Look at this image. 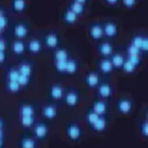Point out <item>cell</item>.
<instances>
[{"mask_svg":"<svg viewBox=\"0 0 148 148\" xmlns=\"http://www.w3.org/2000/svg\"><path fill=\"white\" fill-rule=\"evenodd\" d=\"M65 134L68 140L73 143H77L82 138L83 130L77 123H69L65 127Z\"/></svg>","mask_w":148,"mask_h":148,"instance_id":"1","label":"cell"},{"mask_svg":"<svg viewBox=\"0 0 148 148\" xmlns=\"http://www.w3.org/2000/svg\"><path fill=\"white\" fill-rule=\"evenodd\" d=\"M116 111L123 116L130 114L133 111V102L127 97H121L116 103Z\"/></svg>","mask_w":148,"mask_h":148,"instance_id":"2","label":"cell"},{"mask_svg":"<svg viewBox=\"0 0 148 148\" xmlns=\"http://www.w3.org/2000/svg\"><path fill=\"white\" fill-rule=\"evenodd\" d=\"M33 134L39 141H44L49 137V127L45 121H38L33 126Z\"/></svg>","mask_w":148,"mask_h":148,"instance_id":"3","label":"cell"},{"mask_svg":"<svg viewBox=\"0 0 148 148\" xmlns=\"http://www.w3.org/2000/svg\"><path fill=\"white\" fill-rule=\"evenodd\" d=\"M44 45L47 49L53 51L60 47V37L56 31H51L44 37Z\"/></svg>","mask_w":148,"mask_h":148,"instance_id":"4","label":"cell"},{"mask_svg":"<svg viewBox=\"0 0 148 148\" xmlns=\"http://www.w3.org/2000/svg\"><path fill=\"white\" fill-rule=\"evenodd\" d=\"M63 102L69 108H76L80 103L79 91L73 88H69L67 91H65Z\"/></svg>","mask_w":148,"mask_h":148,"instance_id":"5","label":"cell"},{"mask_svg":"<svg viewBox=\"0 0 148 148\" xmlns=\"http://www.w3.org/2000/svg\"><path fill=\"white\" fill-rule=\"evenodd\" d=\"M88 35L90 39L99 42L104 38V23L102 22H93L88 29Z\"/></svg>","mask_w":148,"mask_h":148,"instance_id":"6","label":"cell"},{"mask_svg":"<svg viewBox=\"0 0 148 148\" xmlns=\"http://www.w3.org/2000/svg\"><path fill=\"white\" fill-rule=\"evenodd\" d=\"M13 36L15 39L25 40L30 35V26L26 22H17L13 26Z\"/></svg>","mask_w":148,"mask_h":148,"instance_id":"7","label":"cell"},{"mask_svg":"<svg viewBox=\"0 0 148 148\" xmlns=\"http://www.w3.org/2000/svg\"><path fill=\"white\" fill-rule=\"evenodd\" d=\"M97 95L101 99L108 100L114 95V87L110 82L101 81V83L97 87Z\"/></svg>","mask_w":148,"mask_h":148,"instance_id":"8","label":"cell"},{"mask_svg":"<svg viewBox=\"0 0 148 148\" xmlns=\"http://www.w3.org/2000/svg\"><path fill=\"white\" fill-rule=\"evenodd\" d=\"M84 84L88 89H97V87L101 83V77L100 74L96 72V71H90L85 75L84 77Z\"/></svg>","mask_w":148,"mask_h":148,"instance_id":"9","label":"cell"},{"mask_svg":"<svg viewBox=\"0 0 148 148\" xmlns=\"http://www.w3.org/2000/svg\"><path fill=\"white\" fill-rule=\"evenodd\" d=\"M49 98L51 99V101L53 102H59L62 101L64 99V95H65V90H64L63 86L59 83H56L52 84L49 88Z\"/></svg>","mask_w":148,"mask_h":148,"instance_id":"10","label":"cell"},{"mask_svg":"<svg viewBox=\"0 0 148 148\" xmlns=\"http://www.w3.org/2000/svg\"><path fill=\"white\" fill-rule=\"evenodd\" d=\"M98 70L103 75H110L114 70L111 57H101L98 60Z\"/></svg>","mask_w":148,"mask_h":148,"instance_id":"11","label":"cell"},{"mask_svg":"<svg viewBox=\"0 0 148 148\" xmlns=\"http://www.w3.org/2000/svg\"><path fill=\"white\" fill-rule=\"evenodd\" d=\"M119 28L116 23L114 21H106L104 22V37L108 40H113L118 37Z\"/></svg>","mask_w":148,"mask_h":148,"instance_id":"12","label":"cell"},{"mask_svg":"<svg viewBox=\"0 0 148 148\" xmlns=\"http://www.w3.org/2000/svg\"><path fill=\"white\" fill-rule=\"evenodd\" d=\"M97 51L101 57H111L114 52L113 45L109 40L100 42L97 46Z\"/></svg>","mask_w":148,"mask_h":148,"instance_id":"13","label":"cell"},{"mask_svg":"<svg viewBox=\"0 0 148 148\" xmlns=\"http://www.w3.org/2000/svg\"><path fill=\"white\" fill-rule=\"evenodd\" d=\"M92 109L100 116H107L109 112V104L105 99L99 98L93 102Z\"/></svg>","mask_w":148,"mask_h":148,"instance_id":"14","label":"cell"},{"mask_svg":"<svg viewBox=\"0 0 148 148\" xmlns=\"http://www.w3.org/2000/svg\"><path fill=\"white\" fill-rule=\"evenodd\" d=\"M58 111L54 104H47L42 108V116L47 121H51L56 119Z\"/></svg>","mask_w":148,"mask_h":148,"instance_id":"15","label":"cell"},{"mask_svg":"<svg viewBox=\"0 0 148 148\" xmlns=\"http://www.w3.org/2000/svg\"><path fill=\"white\" fill-rule=\"evenodd\" d=\"M11 51L16 56H22L28 51L27 44L24 42V40L15 39L11 44Z\"/></svg>","mask_w":148,"mask_h":148,"instance_id":"16","label":"cell"},{"mask_svg":"<svg viewBox=\"0 0 148 148\" xmlns=\"http://www.w3.org/2000/svg\"><path fill=\"white\" fill-rule=\"evenodd\" d=\"M38 141L34 134L33 135H22L19 138V147L22 148H36L38 146Z\"/></svg>","mask_w":148,"mask_h":148,"instance_id":"17","label":"cell"},{"mask_svg":"<svg viewBox=\"0 0 148 148\" xmlns=\"http://www.w3.org/2000/svg\"><path fill=\"white\" fill-rule=\"evenodd\" d=\"M42 42L39 39H31L27 44L28 51L33 56H38L42 51Z\"/></svg>","mask_w":148,"mask_h":148,"instance_id":"18","label":"cell"},{"mask_svg":"<svg viewBox=\"0 0 148 148\" xmlns=\"http://www.w3.org/2000/svg\"><path fill=\"white\" fill-rule=\"evenodd\" d=\"M10 7L15 14H22L28 8V0H11Z\"/></svg>","mask_w":148,"mask_h":148,"instance_id":"19","label":"cell"},{"mask_svg":"<svg viewBox=\"0 0 148 148\" xmlns=\"http://www.w3.org/2000/svg\"><path fill=\"white\" fill-rule=\"evenodd\" d=\"M10 27V18H9L8 12L5 11L3 7H1L0 10V31L3 34L5 31H8Z\"/></svg>","mask_w":148,"mask_h":148,"instance_id":"20","label":"cell"},{"mask_svg":"<svg viewBox=\"0 0 148 148\" xmlns=\"http://www.w3.org/2000/svg\"><path fill=\"white\" fill-rule=\"evenodd\" d=\"M111 60L114 65V70H123V66L125 60V56H123L121 52H114V54L111 56Z\"/></svg>","mask_w":148,"mask_h":148,"instance_id":"21","label":"cell"},{"mask_svg":"<svg viewBox=\"0 0 148 148\" xmlns=\"http://www.w3.org/2000/svg\"><path fill=\"white\" fill-rule=\"evenodd\" d=\"M18 68L21 74H23V75H27L32 77L33 74H34V65H33L32 62H30L28 60L20 61L18 64Z\"/></svg>","mask_w":148,"mask_h":148,"instance_id":"22","label":"cell"},{"mask_svg":"<svg viewBox=\"0 0 148 148\" xmlns=\"http://www.w3.org/2000/svg\"><path fill=\"white\" fill-rule=\"evenodd\" d=\"M61 18H62V21L66 25H74L78 21V16L69 8H66L63 11Z\"/></svg>","mask_w":148,"mask_h":148,"instance_id":"23","label":"cell"},{"mask_svg":"<svg viewBox=\"0 0 148 148\" xmlns=\"http://www.w3.org/2000/svg\"><path fill=\"white\" fill-rule=\"evenodd\" d=\"M108 127V116H100L98 121L92 125L91 130L96 132H103Z\"/></svg>","mask_w":148,"mask_h":148,"instance_id":"24","label":"cell"},{"mask_svg":"<svg viewBox=\"0 0 148 148\" xmlns=\"http://www.w3.org/2000/svg\"><path fill=\"white\" fill-rule=\"evenodd\" d=\"M20 116H36V108L31 103H23L19 106Z\"/></svg>","mask_w":148,"mask_h":148,"instance_id":"25","label":"cell"},{"mask_svg":"<svg viewBox=\"0 0 148 148\" xmlns=\"http://www.w3.org/2000/svg\"><path fill=\"white\" fill-rule=\"evenodd\" d=\"M99 118H100V114H98L96 112L92 109V107L86 111V113H85V121H86V125H88V127H89V128L92 127V125L96 123Z\"/></svg>","mask_w":148,"mask_h":148,"instance_id":"26","label":"cell"},{"mask_svg":"<svg viewBox=\"0 0 148 148\" xmlns=\"http://www.w3.org/2000/svg\"><path fill=\"white\" fill-rule=\"evenodd\" d=\"M69 57V52L67 49H63V47H59L58 49H54L53 52H52V59L53 61H57V60H68Z\"/></svg>","mask_w":148,"mask_h":148,"instance_id":"27","label":"cell"},{"mask_svg":"<svg viewBox=\"0 0 148 148\" xmlns=\"http://www.w3.org/2000/svg\"><path fill=\"white\" fill-rule=\"evenodd\" d=\"M21 75V72L19 71L18 66H9L6 69L5 72V80H12V81H18L19 77Z\"/></svg>","mask_w":148,"mask_h":148,"instance_id":"28","label":"cell"},{"mask_svg":"<svg viewBox=\"0 0 148 148\" xmlns=\"http://www.w3.org/2000/svg\"><path fill=\"white\" fill-rule=\"evenodd\" d=\"M5 88L6 90L11 94H18L20 93L21 90L23 89V87L20 85V83L18 81H12V80H5Z\"/></svg>","mask_w":148,"mask_h":148,"instance_id":"29","label":"cell"},{"mask_svg":"<svg viewBox=\"0 0 148 148\" xmlns=\"http://www.w3.org/2000/svg\"><path fill=\"white\" fill-rule=\"evenodd\" d=\"M68 8L70 9V10H72L78 17H80V16H82L85 12V4H82L78 1L72 0V1L69 3Z\"/></svg>","mask_w":148,"mask_h":148,"instance_id":"30","label":"cell"},{"mask_svg":"<svg viewBox=\"0 0 148 148\" xmlns=\"http://www.w3.org/2000/svg\"><path fill=\"white\" fill-rule=\"evenodd\" d=\"M36 123V116H20V125L23 128H33Z\"/></svg>","mask_w":148,"mask_h":148,"instance_id":"31","label":"cell"},{"mask_svg":"<svg viewBox=\"0 0 148 148\" xmlns=\"http://www.w3.org/2000/svg\"><path fill=\"white\" fill-rule=\"evenodd\" d=\"M78 70V62L76 59L69 57L67 60V69H66V74L67 75H73L77 72Z\"/></svg>","mask_w":148,"mask_h":148,"instance_id":"32","label":"cell"},{"mask_svg":"<svg viewBox=\"0 0 148 148\" xmlns=\"http://www.w3.org/2000/svg\"><path fill=\"white\" fill-rule=\"evenodd\" d=\"M54 68L58 73L66 74V69H67V60H57L53 61Z\"/></svg>","mask_w":148,"mask_h":148,"instance_id":"33","label":"cell"},{"mask_svg":"<svg viewBox=\"0 0 148 148\" xmlns=\"http://www.w3.org/2000/svg\"><path fill=\"white\" fill-rule=\"evenodd\" d=\"M137 67L130 62L127 58L125 57V63H123V71L126 74H132L136 71Z\"/></svg>","mask_w":148,"mask_h":148,"instance_id":"34","label":"cell"},{"mask_svg":"<svg viewBox=\"0 0 148 148\" xmlns=\"http://www.w3.org/2000/svg\"><path fill=\"white\" fill-rule=\"evenodd\" d=\"M125 53H126V56H142V52L140 51V49L134 47L133 45H131L130 42L127 45V47H126Z\"/></svg>","mask_w":148,"mask_h":148,"instance_id":"35","label":"cell"},{"mask_svg":"<svg viewBox=\"0 0 148 148\" xmlns=\"http://www.w3.org/2000/svg\"><path fill=\"white\" fill-rule=\"evenodd\" d=\"M143 38H144V35H140V34H136V35L132 36L130 39V44L133 45L134 47H138V49H141Z\"/></svg>","mask_w":148,"mask_h":148,"instance_id":"36","label":"cell"},{"mask_svg":"<svg viewBox=\"0 0 148 148\" xmlns=\"http://www.w3.org/2000/svg\"><path fill=\"white\" fill-rule=\"evenodd\" d=\"M125 57L130 61L131 63L134 64L137 68L141 66V64H142L141 56H126V54H125Z\"/></svg>","mask_w":148,"mask_h":148,"instance_id":"37","label":"cell"},{"mask_svg":"<svg viewBox=\"0 0 148 148\" xmlns=\"http://www.w3.org/2000/svg\"><path fill=\"white\" fill-rule=\"evenodd\" d=\"M18 82L20 83V85L22 86L23 88H26L31 84V82H32V77H31V76L21 74L20 77H19V79H18Z\"/></svg>","mask_w":148,"mask_h":148,"instance_id":"38","label":"cell"},{"mask_svg":"<svg viewBox=\"0 0 148 148\" xmlns=\"http://www.w3.org/2000/svg\"><path fill=\"white\" fill-rule=\"evenodd\" d=\"M139 130L141 132L142 136L148 138V121H144L141 123V125H139Z\"/></svg>","mask_w":148,"mask_h":148,"instance_id":"39","label":"cell"},{"mask_svg":"<svg viewBox=\"0 0 148 148\" xmlns=\"http://www.w3.org/2000/svg\"><path fill=\"white\" fill-rule=\"evenodd\" d=\"M137 0H121L123 5L127 9H133L136 5Z\"/></svg>","mask_w":148,"mask_h":148,"instance_id":"40","label":"cell"},{"mask_svg":"<svg viewBox=\"0 0 148 148\" xmlns=\"http://www.w3.org/2000/svg\"><path fill=\"white\" fill-rule=\"evenodd\" d=\"M140 51H141L142 54H148V36H144V38H143L142 46Z\"/></svg>","mask_w":148,"mask_h":148,"instance_id":"41","label":"cell"},{"mask_svg":"<svg viewBox=\"0 0 148 148\" xmlns=\"http://www.w3.org/2000/svg\"><path fill=\"white\" fill-rule=\"evenodd\" d=\"M8 51V42L2 37L1 40H0V51Z\"/></svg>","mask_w":148,"mask_h":148,"instance_id":"42","label":"cell"},{"mask_svg":"<svg viewBox=\"0 0 148 148\" xmlns=\"http://www.w3.org/2000/svg\"><path fill=\"white\" fill-rule=\"evenodd\" d=\"M7 58H8L7 51H0V63L4 64L7 61Z\"/></svg>","mask_w":148,"mask_h":148,"instance_id":"43","label":"cell"},{"mask_svg":"<svg viewBox=\"0 0 148 148\" xmlns=\"http://www.w3.org/2000/svg\"><path fill=\"white\" fill-rule=\"evenodd\" d=\"M4 120L2 119L1 120V146H4Z\"/></svg>","mask_w":148,"mask_h":148,"instance_id":"44","label":"cell"},{"mask_svg":"<svg viewBox=\"0 0 148 148\" xmlns=\"http://www.w3.org/2000/svg\"><path fill=\"white\" fill-rule=\"evenodd\" d=\"M120 1L121 0H105V2L110 6H116V4L120 3Z\"/></svg>","mask_w":148,"mask_h":148,"instance_id":"45","label":"cell"},{"mask_svg":"<svg viewBox=\"0 0 148 148\" xmlns=\"http://www.w3.org/2000/svg\"><path fill=\"white\" fill-rule=\"evenodd\" d=\"M75 1H78V2H80V3H82V4H87L89 0H75Z\"/></svg>","mask_w":148,"mask_h":148,"instance_id":"46","label":"cell"},{"mask_svg":"<svg viewBox=\"0 0 148 148\" xmlns=\"http://www.w3.org/2000/svg\"><path fill=\"white\" fill-rule=\"evenodd\" d=\"M145 118H146V121H148V108L146 109V114H145Z\"/></svg>","mask_w":148,"mask_h":148,"instance_id":"47","label":"cell"}]
</instances>
